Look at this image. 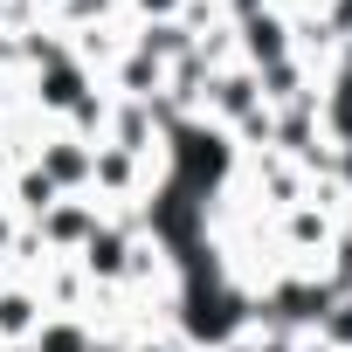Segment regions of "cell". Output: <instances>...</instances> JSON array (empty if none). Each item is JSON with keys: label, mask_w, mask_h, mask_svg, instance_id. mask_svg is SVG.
I'll return each instance as SVG.
<instances>
[{"label": "cell", "mask_w": 352, "mask_h": 352, "mask_svg": "<svg viewBox=\"0 0 352 352\" xmlns=\"http://www.w3.org/2000/svg\"><path fill=\"white\" fill-rule=\"evenodd\" d=\"M21 324H28V304L8 297V304H0V331H21Z\"/></svg>", "instance_id": "6da1fadb"}]
</instances>
